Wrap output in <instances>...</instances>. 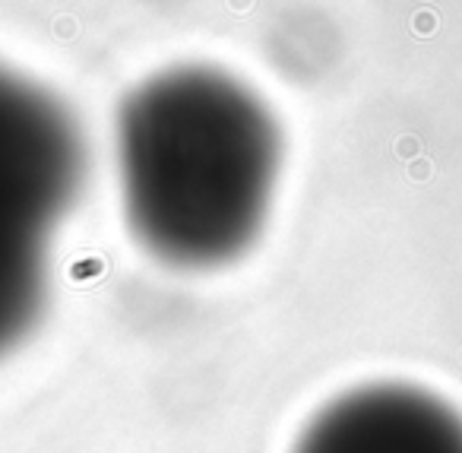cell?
<instances>
[{
  "label": "cell",
  "mask_w": 462,
  "mask_h": 453,
  "mask_svg": "<svg viewBox=\"0 0 462 453\" xmlns=\"http://www.w3.org/2000/svg\"><path fill=\"white\" fill-rule=\"evenodd\" d=\"M83 168V137L64 101L0 64V355L42 314L51 245Z\"/></svg>",
  "instance_id": "cell-2"
},
{
  "label": "cell",
  "mask_w": 462,
  "mask_h": 453,
  "mask_svg": "<svg viewBox=\"0 0 462 453\" xmlns=\"http://www.w3.org/2000/svg\"><path fill=\"white\" fill-rule=\"evenodd\" d=\"M295 453H462V415L418 387H361L313 418Z\"/></svg>",
  "instance_id": "cell-3"
},
{
  "label": "cell",
  "mask_w": 462,
  "mask_h": 453,
  "mask_svg": "<svg viewBox=\"0 0 462 453\" xmlns=\"http://www.w3.org/2000/svg\"><path fill=\"white\" fill-rule=\"evenodd\" d=\"M279 162L282 137L266 105L209 67L146 79L117 115L130 229L171 266H219L254 245Z\"/></svg>",
  "instance_id": "cell-1"
}]
</instances>
